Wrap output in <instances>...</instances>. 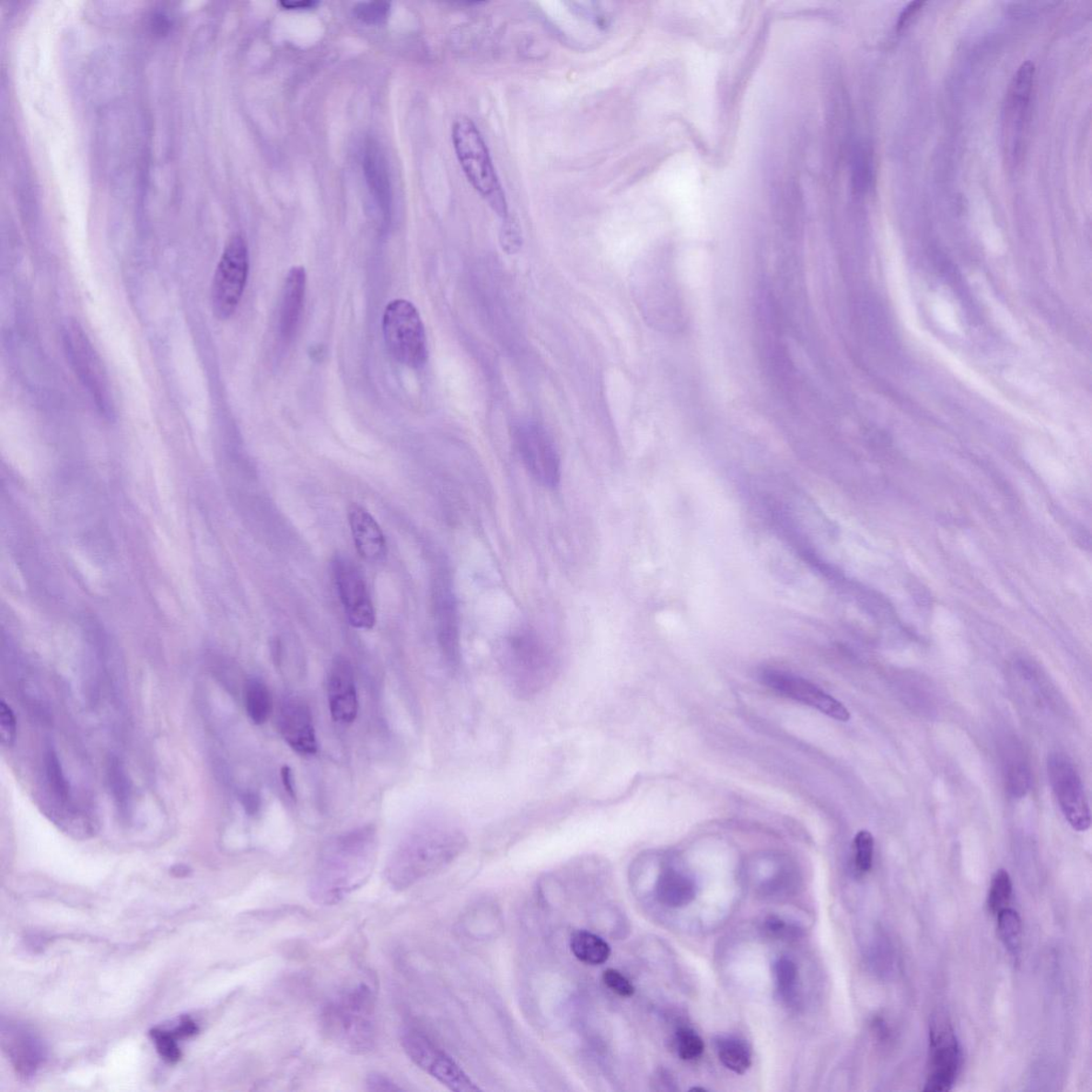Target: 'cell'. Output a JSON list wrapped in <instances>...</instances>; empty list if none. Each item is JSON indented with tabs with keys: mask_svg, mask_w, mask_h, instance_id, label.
<instances>
[{
	"mask_svg": "<svg viewBox=\"0 0 1092 1092\" xmlns=\"http://www.w3.org/2000/svg\"><path fill=\"white\" fill-rule=\"evenodd\" d=\"M378 841L373 826L355 829L330 841L320 853L308 894L317 905L334 906L359 889L372 876Z\"/></svg>",
	"mask_w": 1092,
	"mask_h": 1092,
	"instance_id": "cell-1",
	"label": "cell"
},
{
	"mask_svg": "<svg viewBox=\"0 0 1092 1092\" xmlns=\"http://www.w3.org/2000/svg\"><path fill=\"white\" fill-rule=\"evenodd\" d=\"M366 1087L368 1091H401L402 1090L399 1085L390 1080V1078L381 1075H370L366 1080Z\"/></svg>",
	"mask_w": 1092,
	"mask_h": 1092,
	"instance_id": "cell-39",
	"label": "cell"
},
{
	"mask_svg": "<svg viewBox=\"0 0 1092 1092\" xmlns=\"http://www.w3.org/2000/svg\"><path fill=\"white\" fill-rule=\"evenodd\" d=\"M679 1055L684 1061L696 1060L704 1051V1043L696 1031L682 1028L678 1030Z\"/></svg>",
	"mask_w": 1092,
	"mask_h": 1092,
	"instance_id": "cell-35",
	"label": "cell"
},
{
	"mask_svg": "<svg viewBox=\"0 0 1092 1092\" xmlns=\"http://www.w3.org/2000/svg\"><path fill=\"white\" fill-rule=\"evenodd\" d=\"M451 138L458 161L470 184L498 215L507 219V201L492 163L488 146L473 121L465 117L456 120Z\"/></svg>",
	"mask_w": 1092,
	"mask_h": 1092,
	"instance_id": "cell-5",
	"label": "cell"
},
{
	"mask_svg": "<svg viewBox=\"0 0 1092 1092\" xmlns=\"http://www.w3.org/2000/svg\"><path fill=\"white\" fill-rule=\"evenodd\" d=\"M1006 780L1009 791L1016 797H1022L1027 794L1029 785V771L1026 761L1017 756V751L1011 750V757L1006 758Z\"/></svg>",
	"mask_w": 1092,
	"mask_h": 1092,
	"instance_id": "cell-30",
	"label": "cell"
},
{
	"mask_svg": "<svg viewBox=\"0 0 1092 1092\" xmlns=\"http://www.w3.org/2000/svg\"><path fill=\"white\" fill-rule=\"evenodd\" d=\"M501 665L509 689L521 699L536 697L556 678L554 656L543 640L529 630L518 631L505 639Z\"/></svg>",
	"mask_w": 1092,
	"mask_h": 1092,
	"instance_id": "cell-4",
	"label": "cell"
},
{
	"mask_svg": "<svg viewBox=\"0 0 1092 1092\" xmlns=\"http://www.w3.org/2000/svg\"><path fill=\"white\" fill-rule=\"evenodd\" d=\"M656 896L660 903L670 908H682L696 898V886L691 879L674 869H667L656 882Z\"/></svg>",
	"mask_w": 1092,
	"mask_h": 1092,
	"instance_id": "cell-22",
	"label": "cell"
},
{
	"mask_svg": "<svg viewBox=\"0 0 1092 1092\" xmlns=\"http://www.w3.org/2000/svg\"><path fill=\"white\" fill-rule=\"evenodd\" d=\"M240 800L241 805L244 807L247 814L253 817V815L259 813L261 808V798L259 794L251 791L244 792L241 794Z\"/></svg>",
	"mask_w": 1092,
	"mask_h": 1092,
	"instance_id": "cell-42",
	"label": "cell"
},
{
	"mask_svg": "<svg viewBox=\"0 0 1092 1092\" xmlns=\"http://www.w3.org/2000/svg\"><path fill=\"white\" fill-rule=\"evenodd\" d=\"M307 275L305 268L294 267L288 273L283 296L280 331L283 339H291L298 327L305 301Z\"/></svg>",
	"mask_w": 1092,
	"mask_h": 1092,
	"instance_id": "cell-21",
	"label": "cell"
},
{
	"mask_svg": "<svg viewBox=\"0 0 1092 1092\" xmlns=\"http://www.w3.org/2000/svg\"><path fill=\"white\" fill-rule=\"evenodd\" d=\"M198 1031L199 1028L197 1024L190 1016H184L181 1017L179 1026L174 1028L172 1033L178 1040H183V1038H191L197 1035Z\"/></svg>",
	"mask_w": 1092,
	"mask_h": 1092,
	"instance_id": "cell-40",
	"label": "cell"
},
{
	"mask_svg": "<svg viewBox=\"0 0 1092 1092\" xmlns=\"http://www.w3.org/2000/svg\"><path fill=\"white\" fill-rule=\"evenodd\" d=\"M348 520L356 551L364 561H383L387 556L388 544L376 518L361 505L352 504L348 509Z\"/></svg>",
	"mask_w": 1092,
	"mask_h": 1092,
	"instance_id": "cell-19",
	"label": "cell"
},
{
	"mask_svg": "<svg viewBox=\"0 0 1092 1092\" xmlns=\"http://www.w3.org/2000/svg\"><path fill=\"white\" fill-rule=\"evenodd\" d=\"M570 947L579 961L590 966L604 965L611 955L609 943L587 930H578L573 934Z\"/></svg>",
	"mask_w": 1092,
	"mask_h": 1092,
	"instance_id": "cell-23",
	"label": "cell"
},
{
	"mask_svg": "<svg viewBox=\"0 0 1092 1092\" xmlns=\"http://www.w3.org/2000/svg\"><path fill=\"white\" fill-rule=\"evenodd\" d=\"M720 1062L738 1075H744L751 1067V1051L744 1041L736 1038H720L717 1041Z\"/></svg>",
	"mask_w": 1092,
	"mask_h": 1092,
	"instance_id": "cell-25",
	"label": "cell"
},
{
	"mask_svg": "<svg viewBox=\"0 0 1092 1092\" xmlns=\"http://www.w3.org/2000/svg\"><path fill=\"white\" fill-rule=\"evenodd\" d=\"M997 916V930L1009 952L1015 956L1020 953L1022 947V921L1019 913L1011 908L1001 910Z\"/></svg>",
	"mask_w": 1092,
	"mask_h": 1092,
	"instance_id": "cell-27",
	"label": "cell"
},
{
	"mask_svg": "<svg viewBox=\"0 0 1092 1092\" xmlns=\"http://www.w3.org/2000/svg\"><path fill=\"white\" fill-rule=\"evenodd\" d=\"M603 982L606 987H608L610 991H612L613 993H616L619 996L630 997L633 994V993H635V988H633V983L628 979V977L623 975L622 972H619L618 970H605L603 973Z\"/></svg>",
	"mask_w": 1092,
	"mask_h": 1092,
	"instance_id": "cell-37",
	"label": "cell"
},
{
	"mask_svg": "<svg viewBox=\"0 0 1092 1092\" xmlns=\"http://www.w3.org/2000/svg\"><path fill=\"white\" fill-rule=\"evenodd\" d=\"M376 993L360 982L341 991L321 1009L322 1033L336 1047L354 1055H366L377 1042Z\"/></svg>",
	"mask_w": 1092,
	"mask_h": 1092,
	"instance_id": "cell-3",
	"label": "cell"
},
{
	"mask_svg": "<svg viewBox=\"0 0 1092 1092\" xmlns=\"http://www.w3.org/2000/svg\"><path fill=\"white\" fill-rule=\"evenodd\" d=\"M363 168L370 194H373L384 217H388L392 207V186L386 157L374 140L367 141L364 150Z\"/></svg>",
	"mask_w": 1092,
	"mask_h": 1092,
	"instance_id": "cell-20",
	"label": "cell"
},
{
	"mask_svg": "<svg viewBox=\"0 0 1092 1092\" xmlns=\"http://www.w3.org/2000/svg\"><path fill=\"white\" fill-rule=\"evenodd\" d=\"M328 703L335 723L350 725L359 714L354 672L346 657L337 656L328 674Z\"/></svg>",
	"mask_w": 1092,
	"mask_h": 1092,
	"instance_id": "cell-17",
	"label": "cell"
},
{
	"mask_svg": "<svg viewBox=\"0 0 1092 1092\" xmlns=\"http://www.w3.org/2000/svg\"><path fill=\"white\" fill-rule=\"evenodd\" d=\"M961 1066V1051L952 1023L938 1013L929 1026V1063L924 1091L947 1092L953 1088Z\"/></svg>",
	"mask_w": 1092,
	"mask_h": 1092,
	"instance_id": "cell-9",
	"label": "cell"
},
{
	"mask_svg": "<svg viewBox=\"0 0 1092 1092\" xmlns=\"http://www.w3.org/2000/svg\"><path fill=\"white\" fill-rule=\"evenodd\" d=\"M1048 773L1064 819L1075 831H1087L1091 825L1090 808L1074 763L1063 753H1051L1048 760Z\"/></svg>",
	"mask_w": 1092,
	"mask_h": 1092,
	"instance_id": "cell-12",
	"label": "cell"
},
{
	"mask_svg": "<svg viewBox=\"0 0 1092 1092\" xmlns=\"http://www.w3.org/2000/svg\"><path fill=\"white\" fill-rule=\"evenodd\" d=\"M17 718L13 713L10 705L6 704L5 701L0 703V732H2L3 744L6 747H12L17 739Z\"/></svg>",
	"mask_w": 1092,
	"mask_h": 1092,
	"instance_id": "cell-38",
	"label": "cell"
},
{
	"mask_svg": "<svg viewBox=\"0 0 1092 1092\" xmlns=\"http://www.w3.org/2000/svg\"><path fill=\"white\" fill-rule=\"evenodd\" d=\"M467 844L464 834L449 824L423 825L401 840L387 862L386 879L404 891L449 865Z\"/></svg>",
	"mask_w": 1092,
	"mask_h": 1092,
	"instance_id": "cell-2",
	"label": "cell"
},
{
	"mask_svg": "<svg viewBox=\"0 0 1092 1092\" xmlns=\"http://www.w3.org/2000/svg\"><path fill=\"white\" fill-rule=\"evenodd\" d=\"M1035 65L1026 62L1017 70L1013 84H1011L1009 110L1020 112L1028 111L1031 90H1033Z\"/></svg>",
	"mask_w": 1092,
	"mask_h": 1092,
	"instance_id": "cell-26",
	"label": "cell"
},
{
	"mask_svg": "<svg viewBox=\"0 0 1092 1092\" xmlns=\"http://www.w3.org/2000/svg\"><path fill=\"white\" fill-rule=\"evenodd\" d=\"M389 11L390 4L386 2L360 3L354 6V16L364 24L375 26L386 23Z\"/></svg>",
	"mask_w": 1092,
	"mask_h": 1092,
	"instance_id": "cell-33",
	"label": "cell"
},
{
	"mask_svg": "<svg viewBox=\"0 0 1092 1092\" xmlns=\"http://www.w3.org/2000/svg\"><path fill=\"white\" fill-rule=\"evenodd\" d=\"M1013 896V881L1005 869H999L991 881L987 905L989 912L994 915L1008 907Z\"/></svg>",
	"mask_w": 1092,
	"mask_h": 1092,
	"instance_id": "cell-29",
	"label": "cell"
},
{
	"mask_svg": "<svg viewBox=\"0 0 1092 1092\" xmlns=\"http://www.w3.org/2000/svg\"><path fill=\"white\" fill-rule=\"evenodd\" d=\"M766 926L770 932L773 934H780L785 929V923L777 918V916H770V918L766 920Z\"/></svg>",
	"mask_w": 1092,
	"mask_h": 1092,
	"instance_id": "cell-45",
	"label": "cell"
},
{
	"mask_svg": "<svg viewBox=\"0 0 1092 1092\" xmlns=\"http://www.w3.org/2000/svg\"><path fill=\"white\" fill-rule=\"evenodd\" d=\"M245 706L249 719L256 726L267 723L273 710L271 691L260 679H250L245 686Z\"/></svg>",
	"mask_w": 1092,
	"mask_h": 1092,
	"instance_id": "cell-24",
	"label": "cell"
},
{
	"mask_svg": "<svg viewBox=\"0 0 1092 1092\" xmlns=\"http://www.w3.org/2000/svg\"><path fill=\"white\" fill-rule=\"evenodd\" d=\"M401 1042L404 1053L417 1067L426 1072L450 1090L476 1091L478 1087L463 1070L440 1048L412 1028L401 1031Z\"/></svg>",
	"mask_w": 1092,
	"mask_h": 1092,
	"instance_id": "cell-10",
	"label": "cell"
},
{
	"mask_svg": "<svg viewBox=\"0 0 1092 1092\" xmlns=\"http://www.w3.org/2000/svg\"><path fill=\"white\" fill-rule=\"evenodd\" d=\"M383 333L390 354L403 366L419 368L428 359L426 333L412 303L389 302L383 315Z\"/></svg>",
	"mask_w": 1092,
	"mask_h": 1092,
	"instance_id": "cell-6",
	"label": "cell"
},
{
	"mask_svg": "<svg viewBox=\"0 0 1092 1092\" xmlns=\"http://www.w3.org/2000/svg\"><path fill=\"white\" fill-rule=\"evenodd\" d=\"M774 972L780 993L785 997L791 995L798 977L796 965L790 959L782 958L776 963Z\"/></svg>",
	"mask_w": 1092,
	"mask_h": 1092,
	"instance_id": "cell-36",
	"label": "cell"
},
{
	"mask_svg": "<svg viewBox=\"0 0 1092 1092\" xmlns=\"http://www.w3.org/2000/svg\"><path fill=\"white\" fill-rule=\"evenodd\" d=\"M150 1035L158 1054L165 1062L177 1063L180 1061L181 1051L177 1041L178 1038L175 1037L172 1030L155 1028L150 1031Z\"/></svg>",
	"mask_w": 1092,
	"mask_h": 1092,
	"instance_id": "cell-32",
	"label": "cell"
},
{
	"mask_svg": "<svg viewBox=\"0 0 1092 1092\" xmlns=\"http://www.w3.org/2000/svg\"><path fill=\"white\" fill-rule=\"evenodd\" d=\"M278 726L283 739L296 753L313 756L319 750L313 714L305 700L292 697L283 701Z\"/></svg>",
	"mask_w": 1092,
	"mask_h": 1092,
	"instance_id": "cell-15",
	"label": "cell"
},
{
	"mask_svg": "<svg viewBox=\"0 0 1092 1092\" xmlns=\"http://www.w3.org/2000/svg\"><path fill=\"white\" fill-rule=\"evenodd\" d=\"M435 608L441 648L448 663L456 666L460 659L459 617L453 586L447 575L436 578Z\"/></svg>",
	"mask_w": 1092,
	"mask_h": 1092,
	"instance_id": "cell-18",
	"label": "cell"
},
{
	"mask_svg": "<svg viewBox=\"0 0 1092 1092\" xmlns=\"http://www.w3.org/2000/svg\"><path fill=\"white\" fill-rule=\"evenodd\" d=\"M763 679L765 684L774 691L798 703L812 706L829 717L844 723L851 719V713L840 701L805 679L778 671L766 672Z\"/></svg>",
	"mask_w": 1092,
	"mask_h": 1092,
	"instance_id": "cell-14",
	"label": "cell"
},
{
	"mask_svg": "<svg viewBox=\"0 0 1092 1092\" xmlns=\"http://www.w3.org/2000/svg\"><path fill=\"white\" fill-rule=\"evenodd\" d=\"M515 437L518 455L532 478L545 488H557L562 480L561 457L545 429L536 423L522 424Z\"/></svg>",
	"mask_w": 1092,
	"mask_h": 1092,
	"instance_id": "cell-11",
	"label": "cell"
},
{
	"mask_svg": "<svg viewBox=\"0 0 1092 1092\" xmlns=\"http://www.w3.org/2000/svg\"><path fill=\"white\" fill-rule=\"evenodd\" d=\"M171 872L175 876V877H186V876L191 874V869H190V867H188L186 865H175L172 868Z\"/></svg>",
	"mask_w": 1092,
	"mask_h": 1092,
	"instance_id": "cell-46",
	"label": "cell"
},
{
	"mask_svg": "<svg viewBox=\"0 0 1092 1092\" xmlns=\"http://www.w3.org/2000/svg\"><path fill=\"white\" fill-rule=\"evenodd\" d=\"M279 5L285 10H309L314 9L319 3L314 2V0H296V2H293V0H283Z\"/></svg>",
	"mask_w": 1092,
	"mask_h": 1092,
	"instance_id": "cell-43",
	"label": "cell"
},
{
	"mask_svg": "<svg viewBox=\"0 0 1092 1092\" xmlns=\"http://www.w3.org/2000/svg\"><path fill=\"white\" fill-rule=\"evenodd\" d=\"M333 575L349 623L355 629L372 630L376 611L359 568L350 559L339 556L333 562Z\"/></svg>",
	"mask_w": 1092,
	"mask_h": 1092,
	"instance_id": "cell-13",
	"label": "cell"
},
{
	"mask_svg": "<svg viewBox=\"0 0 1092 1092\" xmlns=\"http://www.w3.org/2000/svg\"><path fill=\"white\" fill-rule=\"evenodd\" d=\"M2 1046L17 1075L25 1080L36 1075L46 1057L42 1040L17 1023H3Z\"/></svg>",
	"mask_w": 1092,
	"mask_h": 1092,
	"instance_id": "cell-16",
	"label": "cell"
},
{
	"mask_svg": "<svg viewBox=\"0 0 1092 1092\" xmlns=\"http://www.w3.org/2000/svg\"><path fill=\"white\" fill-rule=\"evenodd\" d=\"M875 841L873 834L866 831H862L855 835L854 838V861L855 866L861 873H867L871 871L873 866Z\"/></svg>",
	"mask_w": 1092,
	"mask_h": 1092,
	"instance_id": "cell-34",
	"label": "cell"
},
{
	"mask_svg": "<svg viewBox=\"0 0 1092 1092\" xmlns=\"http://www.w3.org/2000/svg\"><path fill=\"white\" fill-rule=\"evenodd\" d=\"M64 345L67 359L84 387L97 403L100 413L108 419L114 415V402L102 360L87 339L82 327L70 322L64 327Z\"/></svg>",
	"mask_w": 1092,
	"mask_h": 1092,
	"instance_id": "cell-7",
	"label": "cell"
},
{
	"mask_svg": "<svg viewBox=\"0 0 1092 1092\" xmlns=\"http://www.w3.org/2000/svg\"><path fill=\"white\" fill-rule=\"evenodd\" d=\"M44 761L46 779L52 794L62 802L69 801L71 793L69 782L64 776L58 753L52 746L47 747Z\"/></svg>",
	"mask_w": 1092,
	"mask_h": 1092,
	"instance_id": "cell-28",
	"label": "cell"
},
{
	"mask_svg": "<svg viewBox=\"0 0 1092 1092\" xmlns=\"http://www.w3.org/2000/svg\"><path fill=\"white\" fill-rule=\"evenodd\" d=\"M108 780L121 811L126 812L131 799V787L124 768L119 760L113 758L108 763Z\"/></svg>",
	"mask_w": 1092,
	"mask_h": 1092,
	"instance_id": "cell-31",
	"label": "cell"
},
{
	"mask_svg": "<svg viewBox=\"0 0 1092 1092\" xmlns=\"http://www.w3.org/2000/svg\"><path fill=\"white\" fill-rule=\"evenodd\" d=\"M249 273L247 242L234 235L222 253L212 287V306L215 317L226 320L235 313L245 292Z\"/></svg>",
	"mask_w": 1092,
	"mask_h": 1092,
	"instance_id": "cell-8",
	"label": "cell"
},
{
	"mask_svg": "<svg viewBox=\"0 0 1092 1092\" xmlns=\"http://www.w3.org/2000/svg\"><path fill=\"white\" fill-rule=\"evenodd\" d=\"M281 777H282L283 785H285V791L287 792L289 796H291L293 799H296V788H295V782H294L293 772L291 770V767L283 766L282 770H281Z\"/></svg>",
	"mask_w": 1092,
	"mask_h": 1092,
	"instance_id": "cell-44",
	"label": "cell"
},
{
	"mask_svg": "<svg viewBox=\"0 0 1092 1092\" xmlns=\"http://www.w3.org/2000/svg\"><path fill=\"white\" fill-rule=\"evenodd\" d=\"M691 1091H701V1092H704V1091H706V1089H705V1088H703V1087H693V1088H691Z\"/></svg>",
	"mask_w": 1092,
	"mask_h": 1092,
	"instance_id": "cell-47",
	"label": "cell"
},
{
	"mask_svg": "<svg viewBox=\"0 0 1092 1092\" xmlns=\"http://www.w3.org/2000/svg\"><path fill=\"white\" fill-rule=\"evenodd\" d=\"M924 5L925 3L921 2V0L909 3L906 8H903L900 13L898 22V30L905 29L908 24L912 22V17H915L916 13H918Z\"/></svg>",
	"mask_w": 1092,
	"mask_h": 1092,
	"instance_id": "cell-41",
	"label": "cell"
}]
</instances>
